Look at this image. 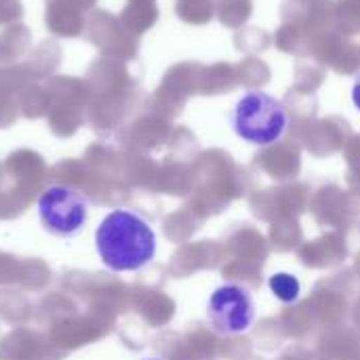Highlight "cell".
<instances>
[{
  "label": "cell",
  "instance_id": "8992f818",
  "mask_svg": "<svg viewBox=\"0 0 360 360\" xmlns=\"http://www.w3.org/2000/svg\"><path fill=\"white\" fill-rule=\"evenodd\" d=\"M352 103L356 112H360V72L354 76V82H352Z\"/></svg>",
  "mask_w": 360,
  "mask_h": 360
},
{
  "label": "cell",
  "instance_id": "7a4b0ae2",
  "mask_svg": "<svg viewBox=\"0 0 360 360\" xmlns=\"http://www.w3.org/2000/svg\"><path fill=\"white\" fill-rule=\"evenodd\" d=\"M230 124L243 141L266 148L285 137L289 112L278 97L266 91H247L236 99Z\"/></svg>",
  "mask_w": 360,
  "mask_h": 360
},
{
  "label": "cell",
  "instance_id": "277c9868",
  "mask_svg": "<svg viewBox=\"0 0 360 360\" xmlns=\"http://www.w3.org/2000/svg\"><path fill=\"white\" fill-rule=\"evenodd\" d=\"M207 321L221 338H236L247 333L255 323V302L243 285L217 287L207 304Z\"/></svg>",
  "mask_w": 360,
  "mask_h": 360
},
{
  "label": "cell",
  "instance_id": "6da1fadb",
  "mask_svg": "<svg viewBox=\"0 0 360 360\" xmlns=\"http://www.w3.org/2000/svg\"><path fill=\"white\" fill-rule=\"evenodd\" d=\"M95 249L112 272H137L156 255L152 226L129 209L110 211L95 230Z\"/></svg>",
  "mask_w": 360,
  "mask_h": 360
},
{
  "label": "cell",
  "instance_id": "3957f363",
  "mask_svg": "<svg viewBox=\"0 0 360 360\" xmlns=\"http://www.w3.org/2000/svg\"><path fill=\"white\" fill-rule=\"evenodd\" d=\"M38 219L42 228L59 238L76 236L89 217L86 198L65 186H51L38 198Z\"/></svg>",
  "mask_w": 360,
  "mask_h": 360
},
{
  "label": "cell",
  "instance_id": "52a82bcc",
  "mask_svg": "<svg viewBox=\"0 0 360 360\" xmlns=\"http://www.w3.org/2000/svg\"><path fill=\"white\" fill-rule=\"evenodd\" d=\"M148 360H158V359H148Z\"/></svg>",
  "mask_w": 360,
  "mask_h": 360
},
{
  "label": "cell",
  "instance_id": "5b68a950",
  "mask_svg": "<svg viewBox=\"0 0 360 360\" xmlns=\"http://www.w3.org/2000/svg\"><path fill=\"white\" fill-rule=\"evenodd\" d=\"M270 291L274 293V297L283 304H293L300 300L302 295V285L297 281V276L289 274V272H276L270 276L268 281Z\"/></svg>",
  "mask_w": 360,
  "mask_h": 360
}]
</instances>
